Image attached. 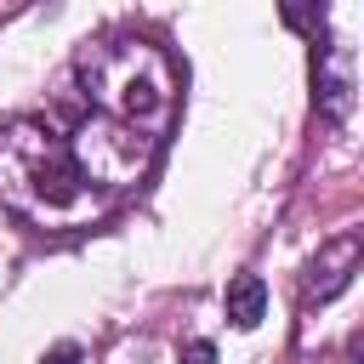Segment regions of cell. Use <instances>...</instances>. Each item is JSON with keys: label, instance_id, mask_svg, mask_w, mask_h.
Segmentation results:
<instances>
[{"label": "cell", "instance_id": "obj_4", "mask_svg": "<svg viewBox=\"0 0 364 364\" xmlns=\"http://www.w3.org/2000/svg\"><path fill=\"white\" fill-rule=\"evenodd\" d=\"M182 364H216V347L210 341H188L182 347Z\"/></svg>", "mask_w": 364, "mask_h": 364}, {"label": "cell", "instance_id": "obj_1", "mask_svg": "<svg viewBox=\"0 0 364 364\" xmlns=\"http://www.w3.org/2000/svg\"><path fill=\"white\" fill-rule=\"evenodd\" d=\"M0 199L34 228H85L108 210V193H97L51 119L0 125Z\"/></svg>", "mask_w": 364, "mask_h": 364}, {"label": "cell", "instance_id": "obj_2", "mask_svg": "<svg viewBox=\"0 0 364 364\" xmlns=\"http://www.w3.org/2000/svg\"><path fill=\"white\" fill-rule=\"evenodd\" d=\"M80 80H85V97L97 114L125 119L148 136L171 114V63L148 40H102L91 51H80Z\"/></svg>", "mask_w": 364, "mask_h": 364}, {"label": "cell", "instance_id": "obj_5", "mask_svg": "<svg viewBox=\"0 0 364 364\" xmlns=\"http://www.w3.org/2000/svg\"><path fill=\"white\" fill-rule=\"evenodd\" d=\"M40 364H80V347H74V341H57V347H51Z\"/></svg>", "mask_w": 364, "mask_h": 364}, {"label": "cell", "instance_id": "obj_3", "mask_svg": "<svg viewBox=\"0 0 364 364\" xmlns=\"http://www.w3.org/2000/svg\"><path fill=\"white\" fill-rule=\"evenodd\" d=\"M262 313H267V284H262L256 273H239V279L228 284V318H233L239 330H256Z\"/></svg>", "mask_w": 364, "mask_h": 364}]
</instances>
